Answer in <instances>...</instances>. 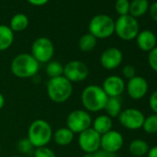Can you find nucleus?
<instances>
[{
	"mask_svg": "<svg viewBox=\"0 0 157 157\" xmlns=\"http://www.w3.org/2000/svg\"><path fill=\"white\" fill-rule=\"evenodd\" d=\"M108 96L99 85L91 84L86 86L81 94V101L84 110L91 113L100 112L105 109Z\"/></svg>",
	"mask_w": 157,
	"mask_h": 157,
	"instance_id": "obj_1",
	"label": "nucleus"
},
{
	"mask_svg": "<svg viewBox=\"0 0 157 157\" xmlns=\"http://www.w3.org/2000/svg\"><path fill=\"white\" fill-rule=\"evenodd\" d=\"M40 69V63L28 53L16 56L10 65L12 74L19 78H31L36 76Z\"/></svg>",
	"mask_w": 157,
	"mask_h": 157,
	"instance_id": "obj_2",
	"label": "nucleus"
},
{
	"mask_svg": "<svg viewBox=\"0 0 157 157\" xmlns=\"http://www.w3.org/2000/svg\"><path fill=\"white\" fill-rule=\"evenodd\" d=\"M72 93L73 83H71L64 76L49 78L46 84L47 96L56 104L67 102L71 97Z\"/></svg>",
	"mask_w": 157,
	"mask_h": 157,
	"instance_id": "obj_3",
	"label": "nucleus"
},
{
	"mask_svg": "<svg viewBox=\"0 0 157 157\" xmlns=\"http://www.w3.org/2000/svg\"><path fill=\"white\" fill-rule=\"evenodd\" d=\"M53 128L44 119H35L31 123L27 132V139L35 148L47 146L53 139Z\"/></svg>",
	"mask_w": 157,
	"mask_h": 157,
	"instance_id": "obj_4",
	"label": "nucleus"
},
{
	"mask_svg": "<svg viewBox=\"0 0 157 157\" xmlns=\"http://www.w3.org/2000/svg\"><path fill=\"white\" fill-rule=\"evenodd\" d=\"M89 33L96 39H106L115 33V21L105 14H98L89 22Z\"/></svg>",
	"mask_w": 157,
	"mask_h": 157,
	"instance_id": "obj_5",
	"label": "nucleus"
},
{
	"mask_svg": "<svg viewBox=\"0 0 157 157\" xmlns=\"http://www.w3.org/2000/svg\"><path fill=\"white\" fill-rule=\"evenodd\" d=\"M115 33L123 41H131L136 39L140 33L138 20L129 14L119 16L115 21Z\"/></svg>",
	"mask_w": 157,
	"mask_h": 157,
	"instance_id": "obj_6",
	"label": "nucleus"
},
{
	"mask_svg": "<svg viewBox=\"0 0 157 157\" xmlns=\"http://www.w3.org/2000/svg\"><path fill=\"white\" fill-rule=\"evenodd\" d=\"M93 118L89 112L84 109H76L71 111L66 120L67 128L74 134H80L82 131L92 128Z\"/></svg>",
	"mask_w": 157,
	"mask_h": 157,
	"instance_id": "obj_7",
	"label": "nucleus"
},
{
	"mask_svg": "<svg viewBox=\"0 0 157 157\" xmlns=\"http://www.w3.org/2000/svg\"><path fill=\"white\" fill-rule=\"evenodd\" d=\"M31 55L41 64L48 63L55 54L53 42L47 37H39L32 44Z\"/></svg>",
	"mask_w": 157,
	"mask_h": 157,
	"instance_id": "obj_8",
	"label": "nucleus"
},
{
	"mask_svg": "<svg viewBox=\"0 0 157 157\" xmlns=\"http://www.w3.org/2000/svg\"><path fill=\"white\" fill-rule=\"evenodd\" d=\"M90 73L88 66L81 60H71L64 66L63 76L71 83L85 81Z\"/></svg>",
	"mask_w": 157,
	"mask_h": 157,
	"instance_id": "obj_9",
	"label": "nucleus"
},
{
	"mask_svg": "<svg viewBox=\"0 0 157 157\" xmlns=\"http://www.w3.org/2000/svg\"><path fill=\"white\" fill-rule=\"evenodd\" d=\"M118 121L122 127L128 130H138L142 128L145 116L137 108H126L118 116Z\"/></svg>",
	"mask_w": 157,
	"mask_h": 157,
	"instance_id": "obj_10",
	"label": "nucleus"
},
{
	"mask_svg": "<svg viewBox=\"0 0 157 157\" xmlns=\"http://www.w3.org/2000/svg\"><path fill=\"white\" fill-rule=\"evenodd\" d=\"M78 145L85 154L95 152L101 149V135L90 128L78 134Z\"/></svg>",
	"mask_w": 157,
	"mask_h": 157,
	"instance_id": "obj_11",
	"label": "nucleus"
},
{
	"mask_svg": "<svg viewBox=\"0 0 157 157\" xmlns=\"http://www.w3.org/2000/svg\"><path fill=\"white\" fill-rule=\"evenodd\" d=\"M149 91V83L144 77L135 76L126 83V92L133 100H141Z\"/></svg>",
	"mask_w": 157,
	"mask_h": 157,
	"instance_id": "obj_12",
	"label": "nucleus"
},
{
	"mask_svg": "<svg viewBox=\"0 0 157 157\" xmlns=\"http://www.w3.org/2000/svg\"><path fill=\"white\" fill-rule=\"evenodd\" d=\"M124 145V137L117 130H110L101 135V149L111 153H116Z\"/></svg>",
	"mask_w": 157,
	"mask_h": 157,
	"instance_id": "obj_13",
	"label": "nucleus"
},
{
	"mask_svg": "<svg viewBox=\"0 0 157 157\" xmlns=\"http://www.w3.org/2000/svg\"><path fill=\"white\" fill-rule=\"evenodd\" d=\"M101 87L108 97H120L126 91V82L122 77L111 75L103 82Z\"/></svg>",
	"mask_w": 157,
	"mask_h": 157,
	"instance_id": "obj_14",
	"label": "nucleus"
},
{
	"mask_svg": "<svg viewBox=\"0 0 157 157\" xmlns=\"http://www.w3.org/2000/svg\"><path fill=\"white\" fill-rule=\"evenodd\" d=\"M123 61V53L117 47H109L105 49L100 56V64L106 70H114L117 68Z\"/></svg>",
	"mask_w": 157,
	"mask_h": 157,
	"instance_id": "obj_15",
	"label": "nucleus"
},
{
	"mask_svg": "<svg viewBox=\"0 0 157 157\" xmlns=\"http://www.w3.org/2000/svg\"><path fill=\"white\" fill-rule=\"evenodd\" d=\"M136 43L138 47L143 52H150L156 47L157 38L153 32L150 30H144L138 33L136 37Z\"/></svg>",
	"mask_w": 157,
	"mask_h": 157,
	"instance_id": "obj_16",
	"label": "nucleus"
},
{
	"mask_svg": "<svg viewBox=\"0 0 157 157\" xmlns=\"http://www.w3.org/2000/svg\"><path fill=\"white\" fill-rule=\"evenodd\" d=\"M92 128L100 135H103L113 129V119L106 114L97 116L92 123Z\"/></svg>",
	"mask_w": 157,
	"mask_h": 157,
	"instance_id": "obj_17",
	"label": "nucleus"
},
{
	"mask_svg": "<svg viewBox=\"0 0 157 157\" xmlns=\"http://www.w3.org/2000/svg\"><path fill=\"white\" fill-rule=\"evenodd\" d=\"M75 134L67 127L60 128L53 133V140L58 146H67L74 140Z\"/></svg>",
	"mask_w": 157,
	"mask_h": 157,
	"instance_id": "obj_18",
	"label": "nucleus"
},
{
	"mask_svg": "<svg viewBox=\"0 0 157 157\" xmlns=\"http://www.w3.org/2000/svg\"><path fill=\"white\" fill-rule=\"evenodd\" d=\"M149 150V144L142 139H135L128 145V151L134 157H143L147 155Z\"/></svg>",
	"mask_w": 157,
	"mask_h": 157,
	"instance_id": "obj_19",
	"label": "nucleus"
},
{
	"mask_svg": "<svg viewBox=\"0 0 157 157\" xmlns=\"http://www.w3.org/2000/svg\"><path fill=\"white\" fill-rule=\"evenodd\" d=\"M14 42V33L8 25H0V51L9 49Z\"/></svg>",
	"mask_w": 157,
	"mask_h": 157,
	"instance_id": "obj_20",
	"label": "nucleus"
},
{
	"mask_svg": "<svg viewBox=\"0 0 157 157\" xmlns=\"http://www.w3.org/2000/svg\"><path fill=\"white\" fill-rule=\"evenodd\" d=\"M150 3L148 0H132L129 5L128 14L137 19L143 16L149 10Z\"/></svg>",
	"mask_w": 157,
	"mask_h": 157,
	"instance_id": "obj_21",
	"label": "nucleus"
},
{
	"mask_svg": "<svg viewBox=\"0 0 157 157\" xmlns=\"http://www.w3.org/2000/svg\"><path fill=\"white\" fill-rule=\"evenodd\" d=\"M104 110L112 119L118 117L122 111V102L120 97H108Z\"/></svg>",
	"mask_w": 157,
	"mask_h": 157,
	"instance_id": "obj_22",
	"label": "nucleus"
},
{
	"mask_svg": "<svg viewBox=\"0 0 157 157\" xmlns=\"http://www.w3.org/2000/svg\"><path fill=\"white\" fill-rule=\"evenodd\" d=\"M29 18L22 13H18L14 15L10 21V28L13 31V33H20L25 31L29 26Z\"/></svg>",
	"mask_w": 157,
	"mask_h": 157,
	"instance_id": "obj_23",
	"label": "nucleus"
},
{
	"mask_svg": "<svg viewBox=\"0 0 157 157\" xmlns=\"http://www.w3.org/2000/svg\"><path fill=\"white\" fill-rule=\"evenodd\" d=\"M97 44V39L91 33L83 34L78 40V48L81 51L88 53L93 51Z\"/></svg>",
	"mask_w": 157,
	"mask_h": 157,
	"instance_id": "obj_24",
	"label": "nucleus"
},
{
	"mask_svg": "<svg viewBox=\"0 0 157 157\" xmlns=\"http://www.w3.org/2000/svg\"><path fill=\"white\" fill-rule=\"evenodd\" d=\"M63 71H64V66L58 61L51 60L50 62L47 63L45 67V72L49 77V78L63 76Z\"/></svg>",
	"mask_w": 157,
	"mask_h": 157,
	"instance_id": "obj_25",
	"label": "nucleus"
},
{
	"mask_svg": "<svg viewBox=\"0 0 157 157\" xmlns=\"http://www.w3.org/2000/svg\"><path fill=\"white\" fill-rule=\"evenodd\" d=\"M141 128L149 135L156 134L157 133V115L151 114L148 117H145Z\"/></svg>",
	"mask_w": 157,
	"mask_h": 157,
	"instance_id": "obj_26",
	"label": "nucleus"
},
{
	"mask_svg": "<svg viewBox=\"0 0 157 157\" xmlns=\"http://www.w3.org/2000/svg\"><path fill=\"white\" fill-rule=\"evenodd\" d=\"M129 1L128 0H117L115 4V10L119 16L128 15L129 12Z\"/></svg>",
	"mask_w": 157,
	"mask_h": 157,
	"instance_id": "obj_27",
	"label": "nucleus"
},
{
	"mask_svg": "<svg viewBox=\"0 0 157 157\" xmlns=\"http://www.w3.org/2000/svg\"><path fill=\"white\" fill-rule=\"evenodd\" d=\"M34 157H56L55 151L47 146L35 148L33 151Z\"/></svg>",
	"mask_w": 157,
	"mask_h": 157,
	"instance_id": "obj_28",
	"label": "nucleus"
},
{
	"mask_svg": "<svg viewBox=\"0 0 157 157\" xmlns=\"http://www.w3.org/2000/svg\"><path fill=\"white\" fill-rule=\"evenodd\" d=\"M18 149L21 153L27 154V153H30L34 149V147L33 146V144L30 142V140L27 138H24V139H21L19 140Z\"/></svg>",
	"mask_w": 157,
	"mask_h": 157,
	"instance_id": "obj_29",
	"label": "nucleus"
},
{
	"mask_svg": "<svg viewBox=\"0 0 157 157\" xmlns=\"http://www.w3.org/2000/svg\"><path fill=\"white\" fill-rule=\"evenodd\" d=\"M148 64L151 69L157 73V46L148 53Z\"/></svg>",
	"mask_w": 157,
	"mask_h": 157,
	"instance_id": "obj_30",
	"label": "nucleus"
},
{
	"mask_svg": "<svg viewBox=\"0 0 157 157\" xmlns=\"http://www.w3.org/2000/svg\"><path fill=\"white\" fill-rule=\"evenodd\" d=\"M122 75L125 78H127L128 81L134 78L135 76H137L135 67L132 65H125L122 68Z\"/></svg>",
	"mask_w": 157,
	"mask_h": 157,
	"instance_id": "obj_31",
	"label": "nucleus"
},
{
	"mask_svg": "<svg viewBox=\"0 0 157 157\" xmlns=\"http://www.w3.org/2000/svg\"><path fill=\"white\" fill-rule=\"evenodd\" d=\"M82 157H117L116 153H111V152H107L102 149L96 151L95 152L93 153H86L84 154Z\"/></svg>",
	"mask_w": 157,
	"mask_h": 157,
	"instance_id": "obj_32",
	"label": "nucleus"
},
{
	"mask_svg": "<svg viewBox=\"0 0 157 157\" xmlns=\"http://www.w3.org/2000/svg\"><path fill=\"white\" fill-rule=\"evenodd\" d=\"M149 106L153 114L157 115V90H155L149 97Z\"/></svg>",
	"mask_w": 157,
	"mask_h": 157,
	"instance_id": "obj_33",
	"label": "nucleus"
},
{
	"mask_svg": "<svg viewBox=\"0 0 157 157\" xmlns=\"http://www.w3.org/2000/svg\"><path fill=\"white\" fill-rule=\"evenodd\" d=\"M149 12H150V15L151 17V19L157 22V1L152 3L151 5H150L149 7Z\"/></svg>",
	"mask_w": 157,
	"mask_h": 157,
	"instance_id": "obj_34",
	"label": "nucleus"
},
{
	"mask_svg": "<svg viewBox=\"0 0 157 157\" xmlns=\"http://www.w3.org/2000/svg\"><path fill=\"white\" fill-rule=\"evenodd\" d=\"M27 1L33 6L42 7V6H44L45 4H47L49 0H27Z\"/></svg>",
	"mask_w": 157,
	"mask_h": 157,
	"instance_id": "obj_35",
	"label": "nucleus"
},
{
	"mask_svg": "<svg viewBox=\"0 0 157 157\" xmlns=\"http://www.w3.org/2000/svg\"><path fill=\"white\" fill-rule=\"evenodd\" d=\"M147 157H157V145L150 147V150L147 153Z\"/></svg>",
	"mask_w": 157,
	"mask_h": 157,
	"instance_id": "obj_36",
	"label": "nucleus"
},
{
	"mask_svg": "<svg viewBox=\"0 0 157 157\" xmlns=\"http://www.w3.org/2000/svg\"><path fill=\"white\" fill-rule=\"evenodd\" d=\"M4 105H5V97L1 93H0V110L4 107Z\"/></svg>",
	"mask_w": 157,
	"mask_h": 157,
	"instance_id": "obj_37",
	"label": "nucleus"
},
{
	"mask_svg": "<svg viewBox=\"0 0 157 157\" xmlns=\"http://www.w3.org/2000/svg\"><path fill=\"white\" fill-rule=\"evenodd\" d=\"M10 157H23V156H20V155H12V156H10Z\"/></svg>",
	"mask_w": 157,
	"mask_h": 157,
	"instance_id": "obj_38",
	"label": "nucleus"
},
{
	"mask_svg": "<svg viewBox=\"0 0 157 157\" xmlns=\"http://www.w3.org/2000/svg\"><path fill=\"white\" fill-rule=\"evenodd\" d=\"M0 153H1V144H0Z\"/></svg>",
	"mask_w": 157,
	"mask_h": 157,
	"instance_id": "obj_39",
	"label": "nucleus"
}]
</instances>
